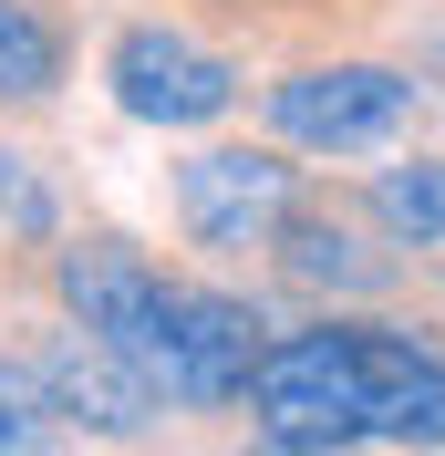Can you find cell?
I'll return each instance as SVG.
<instances>
[{"label":"cell","instance_id":"7","mask_svg":"<svg viewBox=\"0 0 445 456\" xmlns=\"http://www.w3.org/2000/svg\"><path fill=\"white\" fill-rule=\"evenodd\" d=\"M31 373L53 384L62 426H93V436H145V426H156V384H145V363H125V353L93 342L84 322L42 342V363H31Z\"/></svg>","mask_w":445,"mask_h":456},{"label":"cell","instance_id":"9","mask_svg":"<svg viewBox=\"0 0 445 456\" xmlns=\"http://www.w3.org/2000/svg\"><path fill=\"white\" fill-rule=\"evenodd\" d=\"M62 21L53 11H31V0H0V104H42L62 84Z\"/></svg>","mask_w":445,"mask_h":456},{"label":"cell","instance_id":"14","mask_svg":"<svg viewBox=\"0 0 445 456\" xmlns=\"http://www.w3.org/2000/svg\"><path fill=\"white\" fill-rule=\"evenodd\" d=\"M249 456H342V446H279V436H259Z\"/></svg>","mask_w":445,"mask_h":456},{"label":"cell","instance_id":"5","mask_svg":"<svg viewBox=\"0 0 445 456\" xmlns=\"http://www.w3.org/2000/svg\"><path fill=\"white\" fill-rule=\"evenodd\" d=\"M62 301H73V322H84L93 342H114V353L145 363V384H156L176 281L135 249V239H114V228H104V239H73V249H62Z\"/></svg>","mask_w":445,"mask_h":456},{"label":"cell","instance_id":"10","mask_svg":"<svg viewBox=\"0 0 445 456\" xmlns=\"http://www.w3.org/2000/svg\"><path fill=\"white\" fill-rule=\"evenodd\" d=\"M279 259H290V281H311V290H384V259L362 249L352 228H332V218H290L279 228Z\"/></svg>","mask_w":445,"mask_h":456},{"label":"cell","instance_id":"2","mask_svg":"<svg viewBox=\"0 0 445 456\" xmlns=\"http://www.w3.org/2000/svg\"><path fill=\"white\" fill-rule=\"evenodd\" d=\"M176 218L197 249H270L301 218V167L270 145H207L176 167Z\"/></svg>","mask_w":445,"mask_h":456},{"label":"cell","instance_id":"6","mask_svg":"<svg viewBox=\"0 0 445 456\" xmlns=\"http://www.w3.org/2000/svg\"><path fill=\"white\" fill-rule=\"evenodd\" d=\"M259 353H270V322L239 290H176L166 301V353H156V395L166 404H239Z\"/></svg>","mask_w":445,"mask_h":456},{"label":"cell","instance_id":"11","mask_svg":"<svg viewBox=\"0 0 445 456\" xmlns=\"http://www.w3.org/2000/svg\"><path fill=\"white\" fill-rule=\"evenodd\" d=\"M373 218H384L404 249H435V239H445V167H435V156L384 167V176H373Z\"/></svg>","mask_w":445,"mask_h":456},{"label":"cell","instance_id":"4","mask_svg":"<svg viewBox=\"0 0 445 456\" xmlns=\"http://www.w3.org/2000/svg\"><path fill=\"white\" fill-rule=\"evenodd\" d=\"M104 84H114V104L135 114V125H218L239 104V62L187 42L176 21H135V31H114Z\"/></svg>","mask_w":445,"mask_h":456},{"label":"cell","instance_id":"3","mask_svg":"<svg viewBox=\"0 0 445 456\" xmlns=\"http://www.w3.org/2000/svg\"><path fill=\"white\" fill-rule=\"evenodd\" d=\"M270 125L290 145H321V156H362V145L415 125V84L393 62H311V73L270 84Z\"/></svg>","mask_w":445,"mask_h":456},{"label":"cell","instance_id":"12","mask_svg":"<svg viewBox=\"0 0 445 456\" xmlns=\"http://www.w3.org/2000/svg\"><path fill=\"white\" fill-rule=\"evenodd\" d=\"M62 446V404L31 363H0V456H53Z\"/></svg>","mask_w":445,"mask_h":456},{"label":"cell","instance_id":"1","mask_svg":"<svg viewBox=\"0 0 445 456\" xmlns=\"http://www.w3.org/2000/svg\"><path fill=\"white\" fill-rule=\"evenodd\" d=\"M259 436L279 446H362L373 436V373H362V322H321L259 353L249 373Z\"/></svg>","mask_w":445,"mask_h":456},{"label":"cell","instance_id":"13","mask_svg":"<svg viewBox=\"0 0 445 456\" xmlns=\"http://www.w3.org/2000/svg\"><path fill=\"white\" fill-rule=\"evenodd\" d=\"M0 218L21 228V239H42V228H53V198H42V176H31V156H11V145H0Z\"/></svg>","mask_w":445,"mask_h":456},{"label":"cell","instance_id":"8","mask_svg":"<svg viewBox=\"0 0 445 456\" xmlns=\"http://www.w3.org/2000/svg\"><path fill=\"white\" fill-rule=\"evenodd\" d=\"M362 373H373V436L404 446H445V342L362 322Z\"/></svg>","mask_w":445,"mask_h":456}]
</instances>
